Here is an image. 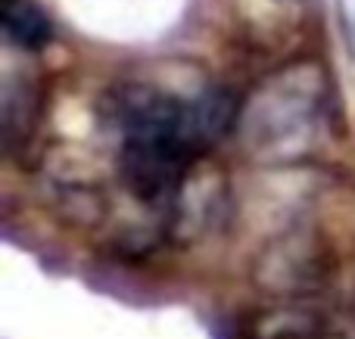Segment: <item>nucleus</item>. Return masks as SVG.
I'll return each mask as SVG.
<instances>
[{
    "instance_id": "1",
    "label": "nucleus",
    "mask_w": 355,
    "mask_h": 339,
    "mask_svg": "<svg viewBox=\"0 0 355 339\" xmlns=\"http://www.w3.org/2000/svg\"><path fill=\"white\" fill-rule=\"evenodd\" d=\"M327 72L318 59H296L265 75L240 103V149L262 165H293L321 147L327 131Z\"/></svg>"
},
{
    "instance_id": "2",
    "label": "nucleus",
    "mask_w": 355,
    "mask_h": 339,
    "mask_svg": "<svg viewBox=\"0 0 355 339\" xmlns=\"http://www.w3.org/2000/svg\"><path fill=\"white\" fill-rule=\"evenodd\" d=\"M331 277L334 253L306 228L275 237L252 262V284L268 299H309Z\"/></svg>"
},
{
    "instance_id": "3",
    "label": "nucleus",
    "mask_w": 355,
    "mask_h": 339,
    "mask_svg": "<svg viewBox=\"0 0 355 339\" xmlns=\"http://www.w3.org/2000/svg\"><path fill=\"white\" fill-rule=\"evenodd\" d=\"M225 212V181L215 172V165L202 156L193 162V168L187 172V178L181 181L175 199L168 203L166 224L172 230V237H181L184 243L202 237L218 215Z\"/></svg>"
},
{
    "instance_id": "4",
    "label": "nucleus",
    "mask_w": 355,
    "mask_h": 339,
    "mask_svg": "<svg viewBox=\"0 0 355 339\" xmlns=\"http://www.w3.org/2000/svg\"><path fill=\"white\" fill-rule=\"evenodd\" d=\"M331 321L309 299H271L250 311L243 339H331Z\"/></svg>"
},
{
    "instance_id": "5",
    "label": "nucleus",
    "mask_w": 355,
    "mask_h": 339,
    "mask_svg": "<svg viewBox=\"0 0 355 339\" xmlns=\"http://www.w3.org/2000/svg\"><path fill=\"white\" fill-rule=\"evenodd\" d=\"M41 118V93L28 81L10 78L3 84V147L10 156L22 153L31 143Z\"/></svg>"
},
{
    "instance_id": "6",
    "label": "nucleus",
    "mask_w": 355,
    "mask_h": 339,
    "mask_svg": "<svg viewBox=\"0 0 355 339\" xmlns=\"http://www.w3.org/2000/svg\"><path fill=\"white\" fill-rule=\"evenodd\" d=\"M0 25L6 41L19 50H44L53 41V22L37 0H3Z\"/></svg>"
}]
</instances>
